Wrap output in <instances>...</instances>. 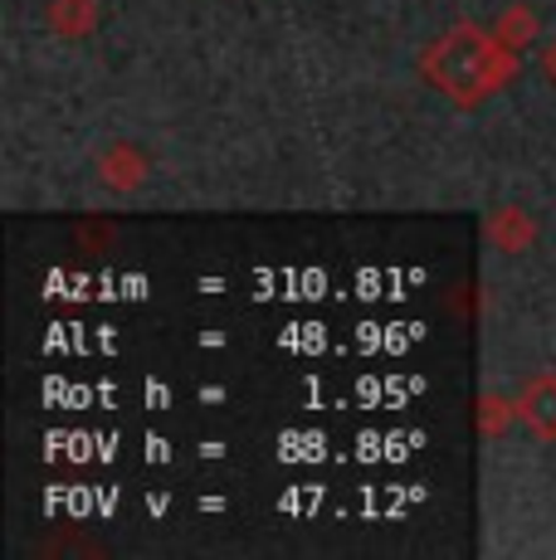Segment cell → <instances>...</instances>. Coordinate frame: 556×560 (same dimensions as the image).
I'll return each mask as SVG.
<instances>
[{"label":"cell","instance_id":"obj_1","mask_svg":"<svg viewBox=\"0 0 556 560\" xmlns=\"http://www.w3.org/2000/svg\"><path fill=\"white\" fill-rule=\"evenodd\" d=\"M518 73V54H512L494 30L484 25H449L430 49L420 54V79L430 89H440L449 103L459 107H478L488 103L498 89H508Z\"/></svg>","mask_w":556,"mask_h":560},{"label":"cell","instance_id":"obj_2","mask_svg":"<svg viewBox=\"0 0 556 560\" xmlns=\"http://www.w3.org/2000/svg\"><path fill=\"white\" fill-rule=\"evenodd\" d=\"M512 405H518V419L528 424L532 439H542V444H556V371L532 375V381L522 385L518 395H512Z\"/></svg>","mask_w":556,"mask_h":560},{"label":"cell","instance_id":"obj_3","mask_svg":"<svg viewBox=\"0 0 556 560\" xmlns=\"http://www.w3.org/2000/svg\"><path fill=\"white\" fill-rule=\"evenodd\" d=\"M99 176L108 190H137L147 176H152V161H147L142 147L113 142V147H103V156H99Z\"/></svg>","mask_w":556,"mask_h":560},{"label":"cell","instance_id":"obj_4","mask_svg":"<svg viewBox=\"0 0 556 560\" xmlns=\"http://www.w3.org/2000/svg\"><path fill=\"white\" fill-rule=\"evenodd\" d=\"M45 25L63 39H83L99 30V0H49L45 5Z\"/></svg>","mask_w":556,"mask_h":560},{"label":"cell","instance_id":"obj_5","mask_svg":"<svg viewBox=\"0 0 556 560\" xmlns=\"http://www.w3.org/2000/svg\"><path fill=\"white\" fill-rule=\"evenodd\" d=\"M532 220H528V210H518V205H502V210L488 214V244L502 254H522L532 244Z\"/></svg>","mask_w":556,"mask_h":560},{"label":"cell","instance_id":"obj_6","mask_svg":"<svg viewBox=\"0 0 556 560\" xmlns=\"http://www.w3.org/2000/svg\"><path fill=\"white\" fill-rule=\"evenodd\" d=\"M494 35H498L512 54H522V49L532 45V39H537V15H532V5H508V10L498 15Z\"/></svg>","mask_w":556,"mask_h":560},{"label":"cell","instance_id":"obj_7","mask_svg":"<svg viewBox=\"0 0 556 560\" xmlns=\"http://www.w3.org/2000/svg\"><path fill=\"white\" fill-rule=\"evenodd\" d=\"M518 419V405L512 400H502V395H478V434L484 439H502L508 434V424Z\"/></svg>","mask_w":556,"mask_h":560},{"label":"cell","instance_id":"obj_8","mask_svg":"<svg viewBox=\"0 0 556 560\" xmlns=\"http://www.w3.org/2000/svg\"><path fill=\"white\" fill-rule=\"evenodd\" d=\"M542 73H547V79L556 83V39L547 45V54H542Z\"/></svg>","mask_w":556,"mask_h":560}]
</instances>
